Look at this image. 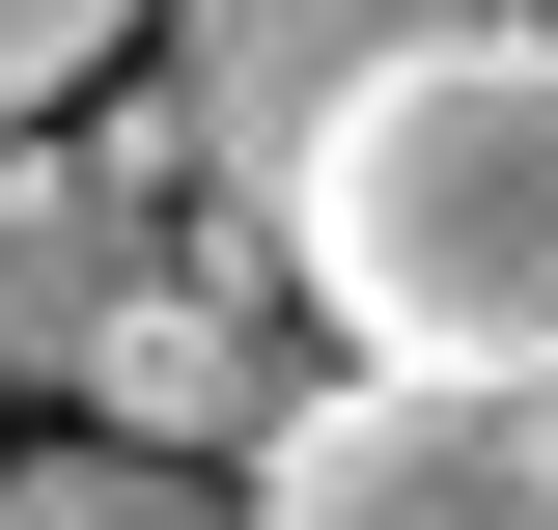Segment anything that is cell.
I'll list each match as a JSON object with an SVG mask.
<instances>
[{
  "mask_svg": "<svg viewBox=\"0 0 558 530\" xmlns=\"http://www.w3.org/2000/svg\"><path fill=\"white\" fill-rule=\"evenodd\" d=\"M307 392H336V363H307V279H279L252 224H168V252H140V308H112V363H84V447L252 474Z\"/></svg>",
  "mask_w": 558,
  "mask_h": 530,
  "instance_id": "3957f363",
  "label": "cell"
},
{
  "mask_svg": "<svg viewBox=\"0 0 558 530\" xmlns=\"http://www.w3.org/2000/svg\"><path fill=\"white\" fill-rule=\"evenodd\" d=\"M0 530H252V503L168 447H0Z\"/></svg>",
  "mask_w": 558,
  "mask_h": 530,
  "instance_id": "8992f818",
  "label": "cell"
},
{
  "mask_svg": "<svg viewBox=\"0 0 558 530\" xmlns=\"http://www.w3.org/2000/svg\"><path fill=\"white\" fill-rule=\"evenodd\" d=\"M168 224H196V196H168V112H112V140H0V363L84 392Z\"/></svg>",
  "mask_w": 558,
  "mask_h": 530,
  "instance_id": "5b68a950",
  "label": "cell"
},
{
  "mask_svg": "<svg viewBox=\"0 0 558 530\" xmlns=\"http://www.w3.org/2000/svg\"><path fill=\"white\" fill-rule=\"evenodd\" d=\"M140 0H0V140H57V84H112Z\"/></svg>",
  "mask_w": 558,
  "mask_h": 530,
  "instance_id": "52a82bcc",
  "label": "cell"
},
{
  "mask_svg": "<svg viewBox=\"0 0 558 530\" xmlns=\"http://www.w3.org/2000/svg\"><path fill=\"white\" fill-rule=\"evenodd\" d=\"M279 279L336 363L418 392H558V28H447L363 57L279 168Z\"/></svg>",
  "mask_w": 558,
  "mask_h": 530,
  "instance_id": "6da1fadb",
  "label": "cell"
},
{
  "mask_svg": "<svg viewBox=\"0 0 558 530\" xmlns=\"http://www.w3.org/2000/svg\"><path fill=\"white\" fill-rule=\"evenodd\" d=\"M447 28H558V0H168V196L279 252V168L363 57H447Z\"/></svg>",
  "mask_w": 558,
  "mask_h": 530,
  "instance_id": "7a4b0ae2",
  "label": "cell"
},
{
  "mask_svg": "<svg viewBox=\"0 0 558 530\" xmlns=\"http://www.w3.org/2000/svg\"><path fill=\"white\" fill-rule=\"evenodd\" d=\"M252 530H558V392H418V363H336V392L252 447Z\"/></svg>",
  "mask_w": 558,
  "mask_h": 530,
  "instance_id": "277c9868",
  "label": "cell"
}]
</instances>
